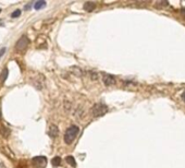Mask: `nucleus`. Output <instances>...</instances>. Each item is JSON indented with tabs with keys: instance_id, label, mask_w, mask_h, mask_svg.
Here are the masks:
<instances>
[{
	"instance_id": "nucleus-1",
	"label": "nucleus",
	"mask_w": 185,
	"mask_h": 168,
	"mask_svg": "<svg viewBox=\"0 0 185 168\" xmlns=\"http://www.w3.org/2000/svg\"><path fill=\"white\" fill-rule=\"evenodd\" d=\"M78 131H80L78 127H76V126H71V127L65 131V134H64V142L67 143V144H71V143L74 141V139L76 138Z\"/></svg>"
},
{
	"instance_id": "nucleus-2",
	"label": "nucleus",
	"mask_w": 185,
	"mask_h": 168,
	"mask_svg": "<svg viewBox=\"0 0 185 168\" xmlns=\"http://www.w3.org/2000/svg\"><path fill=\"white\" fill-rule=\"evenodd\" d=\"M108 112V107L104 104H96L92 107V114L95 117H101Z\"/></svg>"
},
{
	"instance_id": "nucleus-3",
	"label": "nucleus",
	"mask_w": 185,
	"mask_h": 168,
	"mask_svg": "<svg viewBox=\"0 0 185 168\" xmlns=\"http://www.w3.org/2000/svg\"><path fill=\"white\" fill-rule=\"evenodd\" d=\"M28 44H30V39L27 38V36L23 35L22 37H21L18 41H16L15 49H16V50H20V51H22V50H25L26 47L28 46Z\"/></svg>"
},
{
	"instance_id": "nucleus-4",
	"label": "nucleus",
	"mask_w": 185,
	"mask_h": 168,
	"mask_svg": "<svg viewBox=\"0 0 185 168\" xmlns=\"http://www.w3.org/2000/svg\"><path fill=\"white\" fill-rule=\"evenodd\" d=\"M33 164L38 168H44L47 165V158L45 156H36L33 158Z\"/></svg>"
},
{
	"instance_id": "nucleus-5",
	"label": "nucleus",
	"mask_w": 185,
	"mask_h": 168,
	"mask_svg": "<svg viewBox=\"0 0 185 168\" xmlns=\"http://www.w3.org/2000/svg\"><path fill=\"white\" fill-rule=\"evenodd\" d=\"M104 83L107 86L113 85L115 83V76H112L110 74H104Z\"/></svg>"
},
{
	"instance_id": "nucleus-6",
	"label": "nucleus",
	"mask_w": 185,
	"mask_h": 168,
	"mask_svg": "<svg viewBox=\"0 0 185 168\" xmlns=\"http://www.w3.org/2000/svg\"><path fill=\"white\" fill-rule=\"evenodd\" d=\"M84 10L87 12H92L94 9H96V4L95 2H92V1H88V2H85L84 4Z\"/></svg>"
},
{
	"instance_id": "nucleus-7",
	"label": "nucleus",
	"mask_w": 185,
	"mask_h": 168,
	"mask_svg": "<svg viewBox=\"0 0 185 168\" xmlns=\"http://www.w3.org/2000/svg\"><path fill=\"white\" fill-rule=\"evenodd\" d=\"M8 78V68H4L2 72H1V74H0V80H1V82L4 83L6 82V80Z\"/></svg>"
},
{
	"instance_id": "nucleus-8",
	"label": "nucleus",
	"mask_w": 185,
	"mask_h": 168,
	"mask_svg": "<svg viewBox=\"0 0 185 168\" xmlns=\"http://www.w3.org/2000/svg\"><path fill=\"white\" fill-rule=\"evenodd\" d=\"M58 128L56 127V126H52L51 128H50V132H49V134H50V137L51 138H56L57 135H58Z\"/></svg>"
},
{
	"instance_id": "nucleus-9",
	"label": "nucleus",
	"mask_w": 185,
	"mask_h": 168,
	"mask_svg": "<svg viewBox=\"0 0 185 168\" xmlns=\"http://www.w3.org/2000/svg\"><path fill=\"white\" fill-rule=\"evenodd\" d=\"M51 164H52V166H55V167L60 166V164H61V158H60L59 156L53 157V158L51 159Z\"/></svg>"
},
{
	"instance_id": "nucleus-10",
	"label": "nucleus",
	"mask_w": 185,
	"mask_h": 168,
	"mask_svg": "<svg viewBox=\"0 0 185 168\" xmlns=\"http://www.w3.org/2000/svg\"><path fill=\"white\" fill-rule=\"evenodd\" d=\"M0 134L2 135L4 138H8V137H9V134H10V130H9V129H7L6 127H2L1 129H0Z\"/></svg>"
},
{
	"instance_id": "nucleus-11",
	"label": "nucleus",
	"mask_w": 185,
	"mask_h": 168,
	"mask_svg": "<svg viewBox=\"0 0 185 168\" xmlns=\"http://www.w3.org/2000/svg\"><path fill=\"white\" fill-rule=\"evenodd\" d=\"M67 163L69 165H71V166H73V167H75L76 166V162H75V159H74L73 156H71V155H69V156H67Z\"/></svg>"
},
{
	"instance_id": "nucleus-12",
	"label": "nucleus",
	"mask_w": 185,
	"mask_h": 168,
	"mask_svg": "<svg viewBox=\"0 0 185 168\" xmlns=\"http://www.w3.org/2000/svg\"><path fill=\"white\" fill-rule=\"evenodd\" d=\"M46 6V2H45L44 0H39V1H37L36 4H34V8L36 9V10H39V9H41L43 7H45Z\"/></svg>"
},
{
	"instance_id": "nucleus-13",
	"label": "nucleus",
	"mask_w": 185,
	"mask_h": 168,
	"mask_svg": "<svg viewBox=\"0 0 185 168\" xmlns=\"http://www.w3.org/2000/svg\"><path fill=\"white\" fill-rule=\"evenodd\" d=\"M20 14H21V10H15L14 12H12L11 14V18H18V16H20Z\"/></svg>"
},
{
	"instance_id": "nucleus-14",
	"label": "nucleus",
	"mask_w": 185,
	"mask_h": 168,
	"mask_svg": "<svg viewBox=\"0 0 185 168\" xmlns=\"http://www.w3.org/2000/svg\"><path fill=\"white\" fill-rule=\"evenodd\" d=\"M181 14L183 15V18H185V8H182L181 9Z\"/></svg>"
},
{
	"instance_id": "nucleus-15",
	"label": "nucleus",
	"mask_w": 185,
	"mask_h": 168,
	"mask_svg": "<svg viewBox=\"0 0 185 168\" xmlns=\"http://www.w3.org/2000/svg\"><path fill=\"white\" fill-rule=\"evenodd\" d=\"M4 51H6V48H2V49H1V50H0V57H1V56H2V55H4Z\"/></svg>"
},
{
	"instance_id": "nucleus-16",
	"label": "nucleus",
	"mask_w": 185,
	"mask_h": 168,
	"mask_svg": "<svg viewBox=\"0 0 185 168\" xmlns=\"http://www.w3.org/2000/svg\"><path fill=\"white\" fill-rule=\"evenodd\" d=\"M183 99H184V102H185V93L183 94Z\"/></svg>"
},
{
	"instance_id": "nucleus-17",
	"label": "nucleus",
	"mask_w": 185,
	"mask_h": 168,
	"mask_svg": "<svg viewBox=\"0 0 185 168\" xmlns=\"http://www.w3.org/2000/svg\"><path fill=\"white\" fill-rule=\"evenodd\" d=\"M0 120H1V114H0Z\"/></svg>"
},
{
	"instance_id": "nucleus-18",
	"label": "nucleus",
	"mask_w": 185,
	"mask_h": 168,
	"mask_svg": "<svg viewBox=\"0 0 185 168\" xmlns=\"http://www.w3.org/2000/svg\"><path fill=\"white\" fill-rule=\"evenodd\" d=\"M0 12H1V9H0Z\"/></svg>"
}]
</instances>
